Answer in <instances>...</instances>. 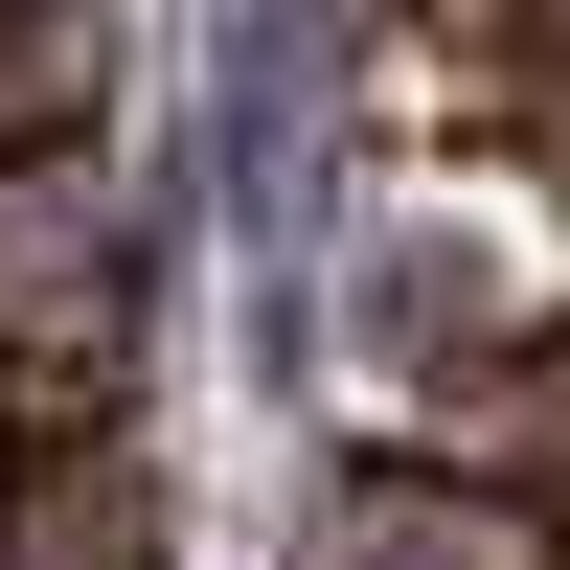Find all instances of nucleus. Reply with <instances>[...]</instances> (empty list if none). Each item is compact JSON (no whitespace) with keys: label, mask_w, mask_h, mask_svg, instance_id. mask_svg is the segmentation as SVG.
Returning a JSON list of instances; mask_svg holds the SVG:
<instances>
[{"label":"nucleus","mask_w":570,"mask_h":570,"mask_svg":"<svg viewBox=\"0 0 570 570\" xmlns=\"http://www.w3.org/2000/svg\"><path fill=\"white\" fill-rule=\"evenodd\" d=\"M365 456L480 480V502H548V525H570V320L456 343V365H365Z\"/></svg>","instance_id":"obj_1"},{"label":"nucleus","mask_w":570,"mask_h":570,"mask_svg":"<svg viewBox=\"0 0 570 570\" xmlns=\"http://www.w3.org/2000/svg\"><path fill=\"white\" fill-rule=\"evenodd\" d=\"M115 320H137V252H115L91 137H69V160H0V365L91 389V365H115Z\"/></svg>","instance_id":"obj_2"},{"label":"nucleus","mask_w":570,"mask_h":570,"mask_svg":"<svg viewBox=\"0 0 570 570\" xmlns=\"http://www.w3.org/2000/svg\"><path fill=\"white\" fill-rule=\"evenodd\" d=\"M548 160H570V69H548Z\"/></svg>","instance_id":"obj_6"},{"label":"nucleus","mask_w":570,"mask_h":570,"mask_svg":"<svg viewBox=\"0 0 570 570\" xmlns=\"http://www.w3.org/2000/svg\"><path fill=\"white\" fill-rule=\"evenodd\" d=\"M0 502H23V411H0Z\"/></svg>","instance_id":"obj_5"},{"label":"nucleus","mask_w":570,"mask_h":570,"mask_svg":"<svg viewBox=\"0 0 570 570\" xmlns=\"http://www.w3.org/2000/svg\"><path fill=\"white\" fill-rule=\"evenodd\" d=\"M525 23H548V46H570V0H525Z\"/></svg>","instance_id":"obj_7"},{"label":"nucleus","mask_w":570,"mask_h":570,"mask_svg":"<svg viewBox=\"0 0 570 570\" xmlns=\"http://www.w3.org/2000/svg\"><path fill=\"white\" fill-rule=\"evenodd\" d=\"M115 115V0H0V160H69Z\"/></svg>","instance_id":"obj_4"},{"label":"nucleus","mask_w":570,"mask_h":570,"mask_svg":"<svg viewBox=\"0 0 570 570\" xmlns=\"http://www.w3.org/2000/svg\"><path fill=\"white\" fill-rule=\"evenodd\" d=\"M297 570H570L548 502H480V480H411V456H343V502H320Z\"/></svg>","instance_id":"obj_3"}]
</instances>
